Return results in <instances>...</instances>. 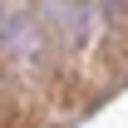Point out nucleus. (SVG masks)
<instances>
[{"instance_id": "f257e3e1", "label": "nucleus", "mask_w": 128, "mask_h": 128, "mask_svg": "<svg viewBox=\"0 0 128 128\" xmlns=\"http://www.w3.org/2000/svg\"><path fill=\"white\" fill-rule=\"evenodd\" d=\"M0 44L15 49V54H30L34 49V25L25 10H0Z\"/></svg>"}]
</instances>
